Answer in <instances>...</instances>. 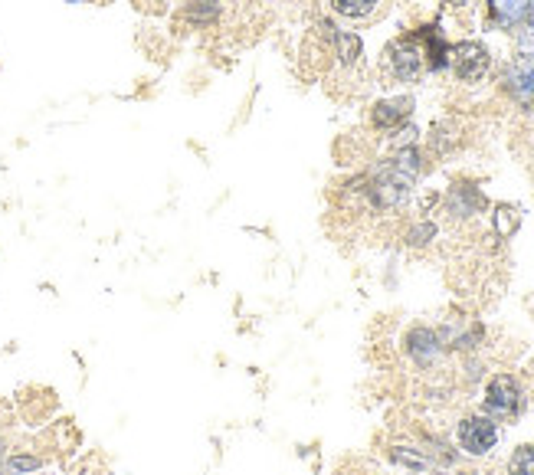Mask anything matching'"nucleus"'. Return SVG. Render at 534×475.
I'll return each mask as SVG.
<instances>
[{
	"label": "nucleus",
	"instance_id": "nucleus-2",
	"mask_svg": "<svg viewBox=\"0 0 534 475\" xmlns=\"http://www.w3.org/2000/svg\"><path fill=\"white\" fill-rule=\"evenodd\" d=\"M387 66L400 82H417L423 76L426 53H423V43L417 33H413V37H400L387 46Z\"/></svg>",
	"mask_w": 534,
	"mask_h": 475
},
{
	"label": "nucleus",
	"instance_id": "nucleus-13",
	"mask_svg": "<svg viewBox=\"0 0 534 475\" xmlns=\"http://www.w3.org/2000/svg\"><path fill=\"white\" fill-rule=\"evenodd\" d=\"M7 469V449H4V439H0V472Z\"/></svg>",
	"mask_w": 534,
	"mask_h": 475
},
{
	"label": "nucleus",
	"instance_id": "nucleus-12",
	"mask_svg": "<svg viewBox=\"0 0 534 475\" xmlns=\"http://www.w3.org/2000/svg\"><path fill=\"white\" fill-rule=\"evenodd\" d=\"M338 46L344 63H354V56H361V40L351 37V33H338Z\"/></svg>",
	"mask_w": 534,
	"mask_h": 475
},
{
	"label": "nucleus",
	"instance_id": "nucleus-8",
	"mask_svg": "<svg viewBox=\"0 0 534 475\" xmlns=\"http://www.w3.org/2000/svg\"><path fill=\"white\" fill-rule=\"evenodd\" d=\"M410 112H413V99H410V95H397V99H381V102H377L371 118H374L377 128L390 132V128H397V125L407 122Z\"/></svg>",
	"mask_w": 534,
	"mask_h": 475
},
{
	"label": "nucleus",
	"instance_id": "nucleus-7",
	"mask_svg": "<svg viewBox=\"0 0 534 475\" xmlns=\"http://www.w3.org/2000/svg\"><path fill=\"white\" fill-rule=\"evenodd\" d=\"M505 86L521 105H534V56H521L508 66Z\"/></svg>",
	"mask_w": 534,
	"mask_h": 475
},
{
	"label": "nucleus",
	"instance_id": "nucleus-11",
	"mask_svg": "<svg viewBox=\"0 0 534 475\" xmlns=\"http://www.w3.org/2000/svg\"><path fill=\"white\" fill-rule=\"evenodd\" d=\"M37 469H43V459H40V456H30V453L7 456V472H14V475H33Z\"/></svg>",
	"mask_w": 534,
	"mask_h": 475
},
{
	"label": "nucleus",
	"instance_id": "nucleus-6",
	"mask_svg": "<svg viewBox=\"0 0 534 475\" xmlns=\"http://www.w3.org/2000/svg\"><path fill=\"white\" fill-rule=\"evenodd\" d=\"M485 4H489V17L502 30H515L534 14V0H485Z\"/></svg>",
	"mask_w": 534,
	"mask_h": 475
},
{
	"label": "nucleus",
	"instance_id": "nucleus-4",
	"mask_svg": "<svg viewBox=\"0 0 534 475\" xmlns=\"http://www.w3.org/2000/svg\"><path fill=\"white\" fill-rule=\"evenodd\" d=\"M449 66H453L456 79L479 82L485 73H489V50L476 40H462L449 50Z\"/></svg>",
	"mask_w": 534,
	"mask_h": 475
},
{
	"label": "nucleus",
	"instance_id": "nucleus-10",
	"mask_svg": "<svg viewBox=\"0 0 534 475\" xmlns=\"http://www.w3.org/2000/svg\"><path fill=\"white\" fill-rule=\"evenodd\" d=\"M508 475H534V446H518L508 459Z\"/></svg>",
	"mask_w": 534,
	"mask_h": 475
},
{
	"label": "nucleus",
	"instance_id": "nucleus-9",
	"mask_svg": "<svg viewBox=\"0 0 534 475\" xmlns=\"http://www.w3.org/2000/svg\"><path fill=\"white\" fill-rule=\"evenodd\" d=\"M381 0H331V7L348 20H367L377 10Z\"/></svg>",
	"mask_w": 534,
	"mask_h": 475
},
{
	"label": "nucleus",
	"instance_id": "nucleus-1",
	"mask_svg": "<svg viewBox=\"0 0 534 475\" xmlns=\"http://www.w3.org/2000/svg\"><path fill=\"white\" fill-rule=\"evenodd\" d=\"M482 403L492 420H515L521 407H525V394H521V384L512 374H495L489 384H485Z\"/></svg>",
	"mask_w": 534,
	"mask_h": 475
},
{
	"label": "nucleus",
	"instance_id": "nucleus-3",
	"mask_svg": "<svg viewBox=\"0 0 534 475\" xmlns=\"http://www.w3.org/2000/svg\"><path fill=\"white\" fill-rule=\"evenodd\" d=\"M459 449L469 456H489L498 446V423L492 417H466L459 423Z\"/></svg>",
	"mask_w": 534,
	"mask_h": 475
},
{
	"label": "nucleus",
	"instance_id": "nucleus-14",
	"mask_svg": "<svg viewBox=\"0 0 534 475\" xmlns=\"http://www.w3.org/2000/svg\"><path fill=\"white\" fill-rule=\"evenodd\" d=\"M446 4H453V7H462V4H469V0H446Z\"/></svg>",
	"mask_w": 534,
	"mask_h": 475
},
{
	"label": "nucleus",
	"instance_id": "nucleus-5",
	"mask_svg": "<svg viewBox=\"0 0 534 475\" xmlns=\"http://www.w3.org/2000/svg\"><path fill=\"white\" fill-rule=\"evenodd\" d=\"M407 354L420 367H430L433 361H439V354H443V338H439V331L433 328H410L407 331Z\"/></svg>",
	"mask_w": 534,
	"mask_h": 475
}]
</instances>
